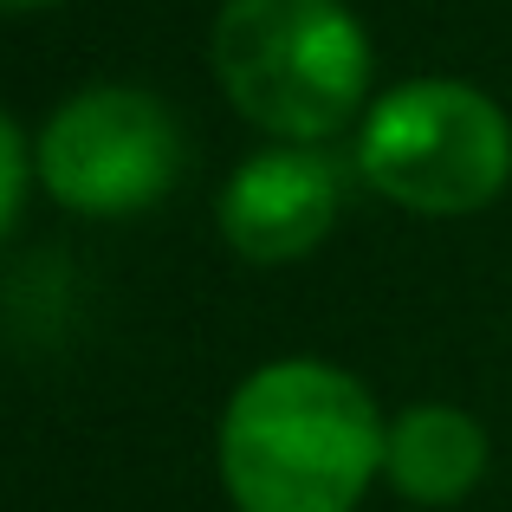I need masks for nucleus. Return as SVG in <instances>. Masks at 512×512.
I'll return each instance as SVG.
<instances>
[{
	"instance_id": "nucleus-3",
	"label": "nucleus",
	"mask_w": 512,
	"mask_h": 512,
	"mask_svg": "<svg viewBox=\"0 0 512 512\" xmlns=\"http://www.w3.org/2000/svg\"><path fill=\"white\" fill-rule=\"evenodd\" d=\"M357 169L389 208L480 214L512 182V117L467 78H409L363 111Z\"/></svg>"
},
{
	"instance_id": "nucleus-1",
	"label": "nucleus",
	"mask_w": 512,
	"mask_h": 512,
	"mask_svg": "<svg viewBox=\"0 0 512 512\" xmlns=\"http://www.w3.org/2000/svg\"><path fill=\"white\" fill-rule=\"evenodd\" d=\"M383 441L370 383L325 357H279L227 396L214 467L234 512H357L383 474Z\"/></svg>"
},
{
	"instance_id": "nucleus-6",
	"label": "nucleus",
	"mask_w": 512,
	"mask_h": 512,
	"mask_svg": "<svg viewBox=\"0 0 512 512\" xmlns=\"http://www.w3.org/2000/svg\"><path fill=\"white\" fill-rule=\"evenodd\" d=\"M487 474V428L454 402H415L389 422L383 480L409 506H461Z\"/></svg>"
},
{
	"instance_id": "nucleus-5",
	"label": "nucleus",
	"mask_w": 512,
	"mask_h": 512,
	"mask_svg": "<svg viewBox=\"0 0 512 512\" xmlns=\"http://www.w3.org/2000/svg\"><path fill=\"white\" fill-rule=\"evenodd\" d=\"M344 208V175L318 143H273L221 188V234L253 266H292L325 247Z\"/></svg>"
},
{
	"instance_id": "nucleus-8",
	"label": "nucleus",
	"mask_w": 512,
	"mask_h": 512,
	"mask_svg": "<svg viewBox=\"0 0 512 512\" xmlns=\"http://www.w3.org/2000/svg\"><path fill=\"white\" fill-rule=\"evenodd\" d=\"M39 7H59V0H0V13H39Z\"/></svg>"
},
{
	"instance_id": "nucleus-2",
	"label": "nucleus",
	"mask_w": 512,
	"mask_h": 512,
	"mask_svg": "<svg viewBox=\"0 0 512 512\" xmlns=\"http://www.w3.org/2000/svg\"><path fill=\"white\" fill-rule=\"evenodd\" d=\"M208 59L227 104L279 143H331L370 98V33L344 0H227Z\"/></svg>"
},
{
	"instance_id": "nucleus-4",
	"label": "nucleus",
	"mask_w": 512,
	"mask_h": 512,
	"mask_svg": "<svg viewBox=\"0 0 512 512\" xmlns=\"http://www.w3.org/2000/svg\"><path fill=\"white\" fill-rule=\"evenodd\" d=\"M182 163V124L143 85H85L33 137V182L59 208L91 214V221L156 208L182 182Z\"/></svg>"
},
{
	"instance_id": "nucleus-7",
	"label": "nucleus",
	"mask_w": 512,
	"mask_h": 512,
	"mask_svg": "<svg viewBox=\"0 0 512 512\" xmlns=\"http://www.w3.org/2000/svg\"><path fill=\"white\" fill-rule=\"evenodd\" d=\"M26 182H33V150H26V137L13 130V117L0 111V240H7L13 221H20Z\"/></svg>"
}]
</instances>
